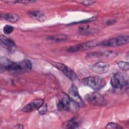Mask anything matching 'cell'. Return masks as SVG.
<instances>
[{"mask_svg":"<svg viewBox=\"0 0 129 129\" xmlns=\"http://www.w3.org/2000/svg\"><path fill=\"white\" fill-rule=\"evenodd\" d=\"M32 68V63L28 59H24L20 62H13L7 58H1V71L12 72H27Z\"/></svg>","mask_w":129,"mask_h":129,"instance_id":"obj_1","label":"cell"},{"mask_svg":"<svg viewBox=\"0 0 129 129\" xmlns=\"http://www.w3.org/2000/svg\"><path fill=\"white\" fill-rule=\"evenodd\" d=\"M110 83L112 87L114 89H125L128 84V76L126 74L116 73L111 77Z\"/></svg>","mask_w":129,"mask_h":129,"instance_id":"obj_2","label":"cell"},{"mask_svg":"<svg viewBox=\"0 0 129 129\" xmlns=\"http://www.w3.org/2000/svg\"><path fill=\"white\" fill-rule=\"evenodd\" d=\"M83 83L95 90H99L106 85L105 80L98 76H90L83 80Z\"/></svg>","mask_w":129,"mask_h":129,"instance_id":"obj_3","label":"cell"},{"mask_svg":"<svg viewBox=\"0 0 129 129\" xmlns=\"http://www.w3.org/2000/svg\"><path fill=\"white\" fill-rule=\"evenodd\" d=\"M78 106H79L75 102L71 100L68 95L65 94H63V96L57 104L58 109L62 111L72 109V107L76 109Z\"/></svg>","mask_w":129,"mask_h":129,"instance_id":"obj_4","label":"cell"},{"mask_svg":"<svg viewBox=\"0 0 129 129\" xmlns=\"http://www.w3.org/2000/svg\"><path fill=\"white\" fill-rule=\"evenodd\" d=\"M129 42V36L128 35L119 36L107 40L102 41L99 43L98 45L104 46H115L125 44Z\"/></svg>","mask_w":129,"mask_h":129,"instance_id":"obj_5","label":"cell"},{"mask_svg":"<svg viewBox=\"0 0 129 129\" xmlns=\"http://www.w3.org/2000/svg\"><path fill=\"white\" fill-rule=\"evenodd\" d=\"M85 100L89 103L94 105H103L105 104L104 98L98 93L91 92L85 96Z\"/></svg>","mask_w":129,"mask_h":129,"instance_id":"obj_6","label":"cell"},{"mask_svg":"<svg viewBox=\"0 0 129 129\" xmlns=\"http://www.w3.org/2000/svg\"><path fill=\"white\" fill-rule=\"evenodd\" d=\"M98 44L99 43H97L94 41H90L71 46L67 49V51L70 52H75L90 49L98 45Z\"/></svg>","mask_w":129,"mask_h":129,"instance_id":"obj_7","label":"cell"},{"mask_svg":"<svg viewBox=\"0 0 129 129\" xmlns=\"http://www.w3.org/2000/svg\"><path fill=\"white\" fill-rule=\"evenodd\" d=\"M68 96L72 101L75 102L79 106H83L84 103L79 94L77 88L75 85H72L69 91Z\"/></svg>","mask_w":129,"mask_h":129,"instance_id":"obj_8","label":"cell"},{"mask_svg":"<svg viewBox=\"0 0 129 129\" xmlns=\"http://www.w3.org/2000/svg\"><path fill=\"white\" fill-rule=\"evenodd\" d=\"M55 66L60 71H61L68 78L72 81H74L77 78L75 73L69 67L61 63H55Z\"/></svg>","mask_w":129,"mask_h":129,"instance_id":"obj_9","label":"cell"},{"mask_svg":"<svg viewBox=\"0 0 129 129\" xmlns=\"http://www.w3.org/2000/svg\"><path fill=\"white\" fill-rule=\"evenodd\" d=\"M109 64L105 62H98L94 64L92 67V71L97 74H103L108 72Z\"/></svg>","mask_w":129,"mask_h":129,"instance_id":"obj_10","label":"cell"},{"mask_svg":"<svg viewBox=\"0 0 129 129\" xmlns=\"http://www.w3.org/2000/svg\"><path fill=\"white\" fill-rule=\"evenodd\" d=\"M27 14L31 18L40 22H43L46 20L45 14L40 11H30L28 12Z\"/></svg>","mask_w":129,"mask_h":129,"instance_id":"obj_11","label":"cell"},{"mask_svg":"<svg viewBox=\"0 0 129 129\" xmlns=\"http://www.w3.org/2000/svg\"><path fill=\"white\" fill-rule=\"evenodd\" d=\"M1 41L4 46L8 49H13L15 47V42L12 39L5 36H1Z\"/></svg>","mask_w":129,"mask_h":129,"instance_id":"obj_12","label":"cell"},{"mask_svg":"<svg viewBox=\"0 0 129 129\" xmlns=\"http://www.w3.org/2000/svg\"><path fill=\"white\" fill-rule=\"evenodd\" d=\"M2 17L5 20L11 23H15L18 21L19 16L14 13H5L2 15Z\"/></svg>","mask_w":129,"mask_h":129,"instance_id":"obj_13","label":"cell"},{"mask_svg":"<svg viewBox=\"0 0 129 129\" xmlns=\"http://www.w3.org/2000/svg\"><path fill=\"white\" fill-rule=\"evenodd\" d=\"M116 54L113 52L110 51H104V52H93L89 54L90 56H97V57H113L115 56Z\"/></svg>","mask_w":129,"mask_h":129,"instance_id":"obj_14","label":"cell"},{"mask_svg":"<svg viewBox=\"0 0 129 129\" xmlns=\"http://www.w3.org/2000/svg\"><path fill=\"white\" fill-rule=\"evenodd\" d=\"M47 39L52 42H61L68 39V36L64 34H57L52 36H49Z\"/></svg>","mask_w":129,"mask_h":129,"instance_id":"obj_15","label":"cell"},{"mask_svg":"<svg viewBox=\"0 0 129 129\" xmlns=\"http://www.w3.org/2000/svg\"><path fill=\"white\" fill-rule=\"evenodd\" d=\"M63 125L68 128H77L79 127V123L75 118H72L66 121Z\"/></svg>","mask_w":129,"mask_h":129,"instance_id":"obj_16","label":"cell"},{"mask_svg":"<svg viewBox=\"0 0 129 129\" xmlns=\"http://www.w3.org/2000/svg\"><path fill=\"white\" fill-rule=\"evenodd\" d=\"M36 109V108L33 103V102L27 104L25 106H24L23 108H22V111H24V112H31L32 111H33L34 110Z\"/></svg>","mask_w":129,"mask_h":129,"instance_id":"obj_17","label":"cell"},{"mask_svg":"<svg viewBox=\"0 0 129 129\" xmlns=\"http://www.w3.org/2000/svg\"><path fill=\"white\" fill-rule=\"evenodd\" d=\"M118 67L123 71H126L129 69V63L127 62L119 61L117 62Z\"/></svg>","mask_w":129,"mask_h":129,"instance_id":"obj_18","label":"cell"},{"mask_svg":"<svg viewBox=\"0 0 129 129\" xmlns=\"http://www.w3.org/2000/svg\"><path fill=\"white\" fill-rule=\"evenodd\" d=\"M33 103L36 108V109H39L45 102L42 99H35L33 101Z\"/></svg>","mask_w":129,"mask_h":129,"instance_id":"obj_19","label":"cell"},{"mask_svg":"<svg viewBox=\"0 0 129 129\" xmlns=\"http://www.w3.org/2000/svg\"><path fill=\"white\" fill-rule=\"evenodd\" d=\"M4 32L6 34H9L14 31V27L10 25H6L3 28Z\"/></svg>","mask_w":129,"mask_h":129,"instance_id":"obj_20","label":"cell"},{"mask_svg":"<svg viewBox=\"0 0 129 129\" xmlns=\"http://www.w3.org/2000/svg\"><path fill=\"white\" fill-rule=\"evenodd\" d=\"M39 113L41 114H44L46 113L47 111V105L45 103H44L39 109H37Z\"/></svg>","mask_w":129,"mask_h":129,"instance_id":"obj_21","label":"cell"},{"mask_svg":"<svg viewBox=\"0 0 129 129\" xmlns=\"http://www.w3.org/2000/svg\"><path fill=\"white\" fill-rule=\"evenodd\" d=\"M96 19V17H93L92 18H89V19H86V20H82V21H79V22H73L71 24H70V25L71 24H78V23H87V22H91V21H93L94 20H95Z\"/></svg>","mask_w":129,"mask_h":129,"instance_id":"obj_22","label":"cell"},{"mask_svg":"<svg viewBox=\"0 0 129 129\" xmlns=\"http://www.w3.org/2000/svg\"><path fill=\"white\" fill-rule=\"evenodd\" d=\"M106 128H120V127H119L118 124L115 123L110 122L108 124H107V125L106 126Z\"/></svg>","mask_w":129,"mask_h":129,"instance_id":"obj_23","label":"cell"},{"mask_svg":"<svg viewBox=\"0 0 129 129\" xmlns=\"http://www.w3.org/2000/svg\"><path fill=\"white\" fill-rule=\"evenodd\" d=\"M95 2L94 1H83L79 2V3H80V4H82V5H84L85 6H88V5H92V4H94Z\"/></svg>","mask_w":129,"mask_h":129,"instance_id":"obj_24","label":"cell"},{"mask_svg":"<svg viewBox=\"0 0 129 129\" xmlns=\"http://www.w3.org/2000/svg\"><path fill=\"white\" fill-rule=\"evenodd\" d=\"M35 1H27V0H23V1H16V3H21L23 4H30L31 3H34Z\"/></svg>","mask_w":129,"mask_h":129,"instance_id":"obj_25","label":"cell"}]
</instances>
